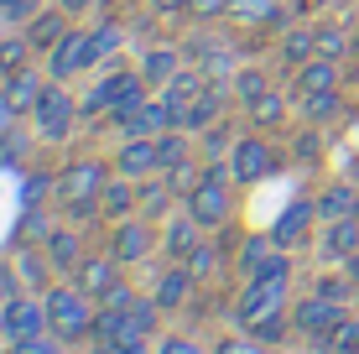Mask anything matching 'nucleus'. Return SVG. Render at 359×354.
Instances as JSON below:
<instances>
[{
    "instance_id": "obj_1",
    "label": "nucleus",
    "mask_w": 359,
    "mask_h": 354,
    "mask_svg": "<svg viewBox=\"0 0 359 354\" xmlns=\"http://www.w3.org/2000/svg\"><path fill=\"white\" fill-rule=\"evenodd\" d=\"M104 182H109V167L99 162V156H83V162H68L63 172H57L53 198L63 203L73 219H94V214H99V193H104Z\"/></svg>"
},
{
    "instance_id": "obj_2",
    "label": "nucleus",
    "mask_w": 359,
    "mask_h": 354,
    "mask_svg": "<svg viewBox=\"0 0 359 354\" xmlns=\"http://www.w3.org/2000/svg\"><path fill=\"white\" fill-rule=\"evenodd\" d=\"M47 328H53L63 344H79V339H89L94 334V297L83 292L79 282L73 287H47Z\"/></svg>"
},
{
    "instance_id": "obj_3",
    "label": "nucleus",
    "mask_w": 359,
    "mask_h": 354,
    "mask_svg": "<svg viewBox=\"0 0 359 354\" xmlns=\"http://www.w3.org/2000/svg\"><path fill=\"white\" fill-rule=\"evenodd\" d=\"M146 94H151V83L141 79V68H115L83 94V115H120V109L146 104Z\"/></svg>"
},
{
    "instance_id": "obj_4",
    "label": "nucleus",
    "mask_w": 359,
    "mask_h": 354,
    "mask_svg": "<svg viewBox=\"0 0 359 354\" xmlns=\"http://www.w3.org/2000/svg\"><path fill=\"white\" fill-rule=\"evenodd\" d=\"M229 177H234V167L208 162V167H203V182L182 198V209H188L203 229H224V224H229Z\"/></svg>"
},
{
    "instance_id": "obj_5",
    "label": "nucleus",
    "mask_w": 359,
    "mask_h": 354,
    "mask_svg": "<svg viewBox=\"0 0 359 354\" xmlns=\"http://www.w3.org/2000/svg\"><path fill=\"white\" fill-rule=\"evenodd\" d=\"M99 63V47H94V32H63V42L57 47H47V79L53 83H68L73 73H83V68H94Z\"/></svg>"
},
{
    "instance_id": "obj_6",
    "label": "nucleus",
    "mask_w": 359,
    "mask_h": 354,
    "mask_svg": "<svg viewBox=\"0 0 359 354\" xmlns=\"http://www.w3.org/2000/svg\"><path fill=\"white\" fill-rule=\"evenodd\" d=\"M344 318H349V302L323 297V292H307L302 302H292V328H297V334H307V339L333 334V328H339Z\"/></svg>"
},
{
    "instance_id": "obj_7",
    "label": "nucleus",
    "mask_w": 359,
    "mask_h": 354,
    "mask_svg": "<svg viewBox=\"0 0 359 354\" xmlns=\"http://www.w3.org/2000/svg\"><path fill=\"white\" fill-rule=\"evenodd\" d=\"M73 115H79V100H73L63 83H47V94H42V100H36V109H32L36 136H42V141H68Z\"/></svg>"
},
{
    "instance_id": "obj_8",
    "label": "nucleus",
    "mask_w": 359,
    "mask_h": 354,
    "mask_svg": "<svg viewBox=\"0 0 359 354\" xmlns=\"http://www.w3.org/2000/svg\"><path fill=\"white\" fill-rule=\"evenodd\" d=\"M229 167H234V182L255 188V182H266L271 172H276V151H271V141L261 136V130H250V136H240V141H234Z\"/></svg>"
},
{
    "instance_id": "obj_9",
    "label": "nucleus",
    "mask_w": 359,
    "mask_h": 354,
    "mask_svg": "<svg viewBox=\"0 0 359 354\" xmlns=\"http://www.w3.org/2000/svg\"><path fill=\"white\" fill-rule=\"evenodd\" d=\"M156 250V224L151 219H115V235H109V255H115L120 266H141L146 255Z\"/></svg>"
},
{
    "instance_id": "obj_10",
    "label": "nucleus",
    "mask_w": 359,
    "mask_h": 354,
    "mask_svg": "<svg viewBox=\"0 0 359 354\" xmlns=\"http://www.w3.org/2000/svg\"><path fill=\"white\" fill-rule=\"evenodd\" d=\"M292 302H287V287L281 282H255L250 276V287L240 292V302H234V323L240 328H255L261 318H271V313H287Z\"/></svg>"
},
{
    "instance_id": "obj_11",
    "label": "nucleus",
    "mask_w": 359,
    "mask_h": 354,
    "mask_svg": "<svg viewBox=\"0 0 359 354\" xmlns=\"http://www.w3.org/2000/svg\"><path fill=\"white\" fill-rule=\"evenodd\" d=\"M203 89H208V79L203 73H177V79L162 89V104H167V120H172V130H188V120H193V104L203 100Z\"/></svg>"
},
{
    "instance_id": "obj_12",
    "label": "nucleus",
    "mask_w": 359,
    "mask_h": 354,
    "mask_svg": "<svg viewBox=\"0 0 359 354\" xmlns=\"http://www.w3.org/2000/svg\"><path fill=\"white\" fill-rule=\"evenodd\" d=\"M115 172L146 182L151 172H162V156H156V136H126V146L115 151Z\"/></svg>"
},
{
    "instance_id": "obj_13",
    "label": "nucleus",
    "mask_w": 359,
    "mask_h": 354,
    "mask_svg": "<svg viewBox=\"0 0 359 354\" xmlns=\"http://www.w3.org/2000/svg\"><path fill=\"white\" fill-rule=\"evenodd\" d=\"M313 219H318V198H297L281 209V219L271 224V240H276L281 250H297L307 240V229H313Z\"/></svg>"
},
{
    "instance_id": "obj_14",
    "label": "nucleus",
    "mask_w": 359,
    "mask_h": 354,
    "mask_svg": "<svg viewBox=\"0 0 359 354\" xmlns=\"http://www.w3.org/2000/svg\"><path fill=\"white\" fill-rule=\"evenodd\" d=\"M120 271H126V266H120L115 255H83V261H79V271H73V282H79V287L99 302L109 287L120 282Z\"/></svg>"
},
{
    "instance_id": "obj_15",
    "label": "nucleus",
    "mask_w": 359,
    "mask_h": 354,
    "mask_svg": "<svg viewBox=\"0 0 359 354\" xmlns=\"http://www.w3.org/2000/svg\"><path fill=\"white\" fill-rule=\"evenodd\" d=\"M47 83H53V79H47V73H36V68L27 63V68H16V73H6V89H0V94H6V100L21 109V115H32L36 100L47 94Z\"/></svg>"
},
{
    "instance_id": "obj_16",
    "label": "nucleus",
    "mask_w": 359,
    "mask_h": 354,
    "mask_svg": "<svg viewBox=\"0 0 359 354\" xmlns=\"http://www.w3.org/2000/svg\"><path fill=\"white\" fill-rule=\"evenodd\" d=\"M203 245V224H198V219L182 209L177 219H167V235H162V250L172 255V261H188V255Z\"/></svg>"
},
{
    "instance_id": "obj_17",
    "label": "nucleus",
    "mask_w": 359,
    "mask_h": 354,
    "mask_svg": "<svg viewBox=\"0 0 359 354\" xmlns=\"http://www.w3.org/2000/svg\"><path fill=\"white\" fill-rule=\"evenodd\" d=\"M42 250H47V261H53V271H79V261L89 255L83 250V235L79 229H63V224L42 240Z\"/></svg>"
},
{
    "instance_id": "obj_18",
    "label": "nucleus",
    "mask_w": 359,
    "mask_h": 354,
    "mask_svg": "<svg viewBox=\"0 0 359 354\" xmlns=\"http://www.w3.org/2000/svg\"><path fill=\"white\" fill-rule=\"evenodd\" d=\"M193 282H198V276L188 271V261H177V266L162 276V282H156V292H151L156 308H162V313H182V302L193 297Z\"/></svg>"
},
{
    "instance_id": "obj_19",
    "label": "nucleus",
    "mask_w": 359,
    "mask_h": 354,
    "mask_svg": "<svg viewBox=\"0 0 359 354\" xmlns=\"http://www.w3.org/2000/svg\"><path fill=\"white\" fill-rule=\"evenodd\" d=\"M6 323H11V339H21V334H47V302H36V297H11L6 302Z\"/></svg>"
},
{
    "instance_id": "obj_20",
    "label": "nucleus",
    "mask_w": 359,
    "mask_h": 354,
    "mask_svg": "<svg viewBox=\"0 0 359 354\" xmlns=\"http://www.w3.org/2000/svg\"><path fill=\"white\" fill-rule=\"evenodd\" d=\"M135 209H141V188H135V177H109L104 193H99V214L104 219H130Z\"/></svg>"
},
{
    "instance_id": "obj_21",
    "label": "nucleus",
    "mask_w": 359,
    "mask_h": 354,
    "mask_svg": "<svg viewBox=\"0 0 359 354\" xmlns=\"http://www.w3.org/2000/svg\"><path fill=\"white\" fill-rule=\"evenodd\" d=\"M177 73H182V53L177 47H151V53L141 57V79L151 83V89H167Z\"/></svg>"
},
{
    "instance_id": "obj_22",
    "label": "nucleus",
    "mask_w": 359,
    "mask_h": 354,
    "mask_svg": "<svg viewBox=\"0 0 359 354\" xmlns=\"http://www.w3.org/2000/svg\"><path fill=\"white\" fill-rule=\"evenodd\" d=\"M229 21H240V27H281L287 11L276 0H229Z\"/></svg>"
},
{
    "instance_id": "obj_23",
    "label": "nucleus",
    "mask_w": 359,
    "mask_h": 354,
    "mask_svg": "<svg viewBox=\"0 0 359 354\" xmlns=\"http://www.w3.org/2000/svg\"><path fill=\"white\" fill-rule=\"evenodd\" d=\"M359 214V188L354 182H333V188L318 198V219L323 224H333V219H354Z\"/></svg>"
},
{
    "instance_id": "obj_24",
    "label": "nucleus",
    "mask_w": 359,
    "mask_h": 354,
    "mask_svg": "<svg viewBox=\"0 0 359 354\" xmlns=\"http://www.w3.org/2000/svg\"><path fill=\"white\" fill-rule=\"evenodd\" d=\"M323 89H339V63L333 57H307L297 68V94H323Z\"/></svg>"
},
{
    "instance_id": "obj_25",
    "label": "nucleus",
    "mask_w": 359,
    "mask_h": 354,
    "mask_svg": "<svg viewBox=\"0 0 359 354\" xmlns=\"http://www.w3.org/2000/svg\"><path fill=\"white\" fill-rule=\"evenodd\" d=\"M354 250H359V214L354 219H333L328 235H323V255H333V261L344 266Z\"/></svg>"
},
{
    "instance_id": "obj_26",
    "label": "nucleus",
    "mask_w": 359,
    "mask_h": 354,
    "mask_svg": "<svg viewBox=\"0 0 359 354\" xmlns=\"http://www.w3.org/2000/svg\"><path fill=\"white\" fill-rule=\"evenodd\" d=\"M63 32H68V11L63 6H57V11H36V16L27 21L32 47H57V42H63Z\"/></svg>"
},
{
    "instance_id": "obj_27",
    "label": "nucleus",
    "mask_w": 359,
    "mask_h": 354,
    "mask_svg": "<svg viewBox=\"0 0 359 354\" xmlns=\"http://www.w3.org/2000/svg\"><path fill=\"white\" fill-rule=\"evenodd\" d=\"M53 219H47L42 203H21V224H16V245H42L47 235H53Z\"/></svg>"
},
{
    "instance_id": "obj_28",
    "label": "nucleus",
    "mask_w": 359,
    "mask_h": 354,
    "mask_svg": "<svg viewBox=\"0 0 359 354\" xmlns=\"http://www.w3.org/2000/svg\"><path fill=\"white\" fill-rule=\"evenodd\" d=\"M271 250H276V240H271V229H266V235H245V240H240V250H234V266H240L245 276H255V266H261V261H266Z\"/></svg>"
},
{
    "instance_id": "obj_29",
    "label": "nucleus",
    "mask_w": 359,
    "mask_h": 354,
    "mask_svg": "<svg viewBox=\"0 0 359 354\" xmlns=\"http://www.w3.org/2000/svg\"><path fill=\"white\" fill-rule=\"evenodd\" d=\"M313 47H318V57H349L354 53V36L344 32V27H313Z\"/></svg>"
},
{
    "instance_id": "obj_30",
    "label": "nucleus",
    "mask_w": 359,
    "mask_h": 354,
    "mask_svg": "<svg viewBox=\"0 0 359 354\" xmlns=\"http://www.w3.org/2000/svg\"><path fill=\"white\" fill-rule=\"evenodd\" d=\"M234 73H240V68H234V47H208V53H203V79L208 83H234Z\"/></svg>"
},
{
    "instance_id": "obj_31",
    "label": "nucleus",
    "mask_w": 359,
    "mask_h": 354,
    "mask_svg": "<svg viewBox=\"0 0 359 354\" xmlns=\"http://www.w3.org/2000/svg\"><path fill=\"white\" fill-rule=\"evenodd\" d=\"M172 198H177V193H172V182H146V188H141V214L151 219V224H162L167 209H172Z\"/></svg>"
},
{
    "instance_id": "obj_32",
    "label": "nucleus",
    "mask_w": 359,
    "mask_h": 354,
    "mask_svg": "<svg viewBox=\"0 0 359 354\" xmlns=\"http://www.w3.org/2000/svg\"><path fill=\"white\" fill-rule=\"evenodd\" d=\"M188 141H193V130H162V136H156V156H162V172H172L177 162H188Z\"/></svg>"
},
{
    "instance_id": "obj_33",
    "label": "nucleus",
    "mask_w": 359,
    "mask_h": 354,
    "mask_svg": "<svg viewBox=\"0 0 359 354\" xmlns=\"http://www.w3.org/2000/svg\"><path fill=\"white\" fill-rule=\"evenodd\" d=\"M27 57H32V36H27V32H11V36H0V73H16V68H27Z\"/></svg>"
},
{
    "instance_id": "obj_34",
    "label": "nucleus",
    "mask_w": 359,
    "mask_h": 354,
    "mask_svg": "<svg viewBox=\"0 0 359 354\" xmlns=\"http://www.w3.org/2000/svg\"><path fill=\"white\" fill-rule=\"evenodd\" d=\"M281 57H287L292 68H302L307 57H318V47H313V27H297V32L281 36Z\"/></svg>"
},
{
    "instance_id": "obj_35",
    "label": "nucleus",
    "mask_w": 359,
    "mask_h": 354,
    "mask_svg": "<svg viewBox=\"0 0 359 354\" xmlns=\"http://www.w3.org/2000/svg\"><path fill=\"white\" fill-rule=\"evenodd\" d=\"M318 344H323L328 354H359V318H344L333 334L318 339Z\"/></svg>"
},
{
    "instance_id": "obj_36",
    "label": "nucleus",
    "mask_w": 359,
    "mask_h": 354,
    "mask_svg": "<svg viewBox=\"0 0 359 354\" xmlns=\"http://www.w3.org/2000/svg\"><path fill=\"white\" fill-rule=\"evenodd\" d=\"M47 250H32V245H21V255H16V276H27L32 287H47Z\"/></svg>"
},
{
    "instance_id": "obj_37",
    "label": "nucleus",
    "mask_w": 359,
    "mask_h": 354,
    "mask_svg": "<svg viewBox=\"0 0 359 354\" xmlns=\"http://www.w3.org/2000/svg\"><path fill=\"white\" fill-rule=\"evenodd\" d=\"M261 94H271V79H266L261 68H240V73H234V100L255 104Z\"/></svg>"
},
{
    "instance_id": "obj_38",
    "label": "nucleus",
    "mask_w": 359,
    "mask_h": 354,
    "mask_svg": "<svg viewBox=\"0 0 359 354\" xmlns=\"http://www.w3.org/2000/svg\"><path fill=\"white\" fill-rule=\"evenodd\" d=\"M245 109H250V120H255V125H281V120H287V100H281L276 89L261 94V100H255V104H245Z\"/></svg>"
},
{
    "instance_id": "obj_39",
    "label": "nucleus",
    "mask_w": 359,
    "mask_h": 354,
    "mask_svg": "<svg viewBox=\"0 0 359 354\" xmlns=\"http://www.w3.org/2000/svg\"><path fill=\"white\" fill-rule=\"evenodd\" d=\"M11 354H63V339L47 328V334H21L11 339Z\"/></svg>"
},
{
    "instance_id": "obj_40",
    "label": "nucleus",
    "mask_w": 359,
    "mask_h": 354,
    "mask_svg": "<svg viewBox=\"0 0 359 354\" xmlns=\"http://www.w3.org/2000/svg\"><path fill=\"white\" fill-rule=\"evenodd\" d=\"M255 282H281V287H287V282H292V255L276 245L261 266H255Z\"/></svg>"
},
{
    "instance_id": "obj_41",
    "label": "nucleus",
    "mask_w": 359,
    "mask_h": 354,
    "mask_svg": "<svg viewBox=\"0 0 359 354\" xmlns=\"http://www.w3.org/2000/svg\"><path fill=\"white\" fill-rule=\"evenodd\" d=\"M214 354H266V339H255L250 328H240V334H224V339H219Z\"/></svg>"
},
{
    "instance_id": "obj_42",
    "label": "nucleus",
    "mask_w": 359,
    "mask_h": 354,
    "mask_svg": "<svg viewBox=\"0 0 359 354\" xmlns=\"http://www.w3.org/2000/svg\"><path fill=\"white\" fill-rule=\"evenodd\" d=\"M167 182H172V193H177V198H188V193L198 188V182H203V167H198L193 156H188V162H177V167L167 172Z\"/></svg>"
},
{
    "instance_id": "obj_43",
    "label": "nucleus",
    "mask_w": 359,
    "mask_h": 354,
    "mask_svg": "<svg viewBox=\"0 0 359 354\" xmlns=\"http://www.w3.org/2000/svg\"><path fill=\"white\" fill-rule=\"evenodd\" d=\"M219 266H224V245H198L188 255V271L193 276H219Z\"/></svg>"
},
{
    "instance_id": "obj_44",
    "label": "nucleus",
    "mask_w": 359,
    "mask_h": 354,
    "mask_svg": "<svg viewBox=\"0 0 359 354\" xmlns=\"http://www.w3.org/2000/svg\"><path fill=\"white\" fill-rule=\"evenodd\" d=\"M302 115H307V120H328V115H339V89L302 94Z\"/></svg>"
},
{
    "instance_id": "obj_45",
    "label": "nucleus",
    "mask_w": 359,
    "mask_h": 354,
    "mask_svg": "<svg viewBox=\"0 0 359 354\" xmlns=\"http://www.w3.org/2000/svg\"><path fill=\"white\" fill-rule=\"evenodd\" d=\"M57 188V177H47V172H27V188H21V203H42L47 193Z\"/></svg>"
},
{
    "instance_id": "obj_46",
    "label": "nucleus",
    "mask_w": 359,
    "mask_h": 354,
    "mask_svg": "<svg viewBox=\"0 0 359 354\" xmlns=\"http://www.w3.org/2000/svg\"><path fill=\"white\" fill-rule=\"evenodd\" d=\"M99 308H120V313H130V308H135V287H130V282H115V287L104 292V297H99Z\"/></svg>"
},
{
    "instance_id": "obj_47",
    "label": "nucleus",
    "mask_w": 359,
    "mask_h": 354,
    "mask_svg": "<svg viewBox=\"0 0 359 354\" xmlns=\"http://www.w3.org/2000/svg\"><path fill=\"white\" fill-rule=\"evenodd\" d=\"M188 16L193 21H219V16H229V0H188Z\"/></svg>"
},
{
    "instance_id": "obj_48",
    "label": "nucleus",
    "mask_w": 359,
    "mask_h": 354,
    "mask_svg": "<svg viewBox=\"0 0 359 354\" xmlns=\"http://www.w3.org/2000/svg\"><path fill=\"white\" fill-rule=\"evenodd\" d=\"M120 42H126V32L115 27V21H104V27L94 32V47H99V57H109V53H120Z\"/></svg>"
},
{
    "instance_id": "obj_49",
    "label": "nucleus",
    "mask_w": 359,
    "mask_h": 354,
    "mask_svg": "<svg viewBox=\"0 0 359 354\" xmlns=\"http://www.w3.org/2000/svg\"><path fill=\"white\" fill-rule=\"evenodd\" d=\"M156 354H214V349H203V344H198V339H188V334H167Z\"/></svg>"
},
{
    "instance_id": "obj_50",
    "label": "nucleus",
    "mask_w": 359,
    "mask_h": 354,
    "mask_svg": "<svg viewBox=\"0 0 359 354\" xmlns=\"http://www.w3.org/2000/svg\"><path fill=\"white\" fill-rule=\"evenodd\" d=\"M32 16H36L32 0H0V21H6V27H16V21H32Z\"/></svg>"
},
{
    "instance_id": "obj_51",
    "label": "nucleus",
    "mask_w": 359,
    "mask_h": 354,
    "mask_svg": "<svg viewBox=\"0 0 359 354\" xmlns=\"http://www.w3.org/2000/svg\"><path fill=\"white\" fill-rule=\"evenodd\" d=\"M21 156H27V136L16 130V136H6V141H0V167H16Z\"/></svg>"
},
{
    "instance_id": "obj_52",
    "label": "nucleus",
    "mask_w": 359,
    "mask_h": 354,
    "mask_svg": "<svg viewBox=\"0 0 359 354\" xmlns=\"http://www.w3.org/2000/svg\"><path fill=\"white\" fill-rule=\"evenodd\" d=\"M21 292V276H16V261H0V302H11Z\"/></svg>"
},
{
    "instance_id": "obj_53",
    "label": "nucleus",
    "mask_w": 359,
    "mask_h": 354,
    "mask_svg": "<svg viewBox=\"0 0 359 354\" xmlns=\"http://www.w3.org/2000/svg\"><path fill=\"white\" fill-rule=\"evenodd\" d=\"M16 120H21V109L6 100V94H0V141L6 136H16Z\"/></svg>"
},
{
    "instance_id": "obj_54",
    "label": "nucleus",
    "mask_w": 359,
    "mask_h": 354,
    "mask_svg": "<svg viewBox=\"0 0 359 354\" xmlns=\"http://www.w3.org/2000/svg\"><path fill=\"white\" fill-rule=\"evenodd\" d=\"M156 16H177V11H188V0H151Z\"/></svg>"
},
{
    "instance_id": "obj_55",
    "label": "nucleus",
    "mask_w": 359,
    "mask_h": 354,
    "mask_svg": "<svg viewBox=\"0 0 359 354\" xmlns=\"http://www.w3.org/2000/svg\"><path fill=\"white\" fill-rule=\"evenodd\" d=\"M57 6H63V11H68V16H83V11H94V6H99V0H57Z\"/></svg>"
},
{
    "instance_id": "obj_56",
    "label": "nucleus",
    "mask_w": 359,
    "mask_h": 354,
    "mask_svg": "<svg viewBox=\"0 0 359 354\" xmlns=\"http://www.w3.org/2000/svg\"><path fill=\"white\" fill-rule=\"evenodd\" d=\"M229 146V130H214V136H208V156H219Z\"/></svg>"
},
{
    "instance_id": "obj_57",
    "label": "nucleus",
    "mask_w": 359,
    "mask_h": 354,
    "mask_svg": "<svg viewBox=\"0 0 359 354\" xmlns=\"http://www.w3.org/2000/svg\"><path fill=\"white\" fill-rule=\"evenodd\" d=\"M146 344H151V339H126V344H120V354H151Z\"/></svg>"
},
{
    "instance_id": "obj_58",
    "label": "nucleus",
    "mask_w": 359,
    "mask_h": 354,
    "mask_svg": "<svg viewBox=\"0 0 359 354\" xmlns=\"http://www.w3.org/2000/svg\"><path fill=\"white\" fill-rule=\"evenodd\" d=\"M344 276H349V282H354V287H359V250H354V255H349V261H344Z\"/></svg>"
},
{
    "instance_id": "obj_59",
    "label": "nucleus",
    "mask_w": 359,
    "mask_h": 354,
    "mask_svg": "<svg viewBox=\"0 0 359 354\" xmlns=\"http://www.w3.org/2000/svg\"><path fill=\"white\" fill-rule=\"evenodd\" d=\"M302 6H307V11H313V6H328V0H302Z\"/></svg>"
},
{
    "instance_id": "obj_60",
    "label": "nucleus",
    "mask_w": 359,
    "mask_h": 354,
    "mask_svg": "<svg viewBox=\"0 0 359 354\" xmlns=\"http://www.w3.org/2000/svg\"><path fill=\"white\" fill-rule=\"evenodd\" d=\"M354 53H359V32H354Z\"/></svg>"
},
{
    "instance_id": "obj_61",
    "label": "nucleus",
    "mask_w": 359,
    "mask_h": 354,
    "mask_svg": "<svg viewBox=\"0 0 359 354\" xmlns=\"http://www.w3.org/2000/svg\"><path fill=\"white\" fill-rule=\"evenodd\" d=\"M354 308H359V287H354Z\"/></svg>"
}]
</instances>
